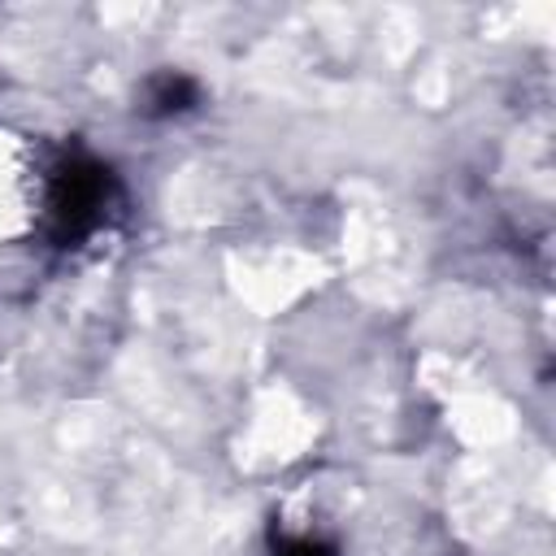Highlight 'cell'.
<instances>
[{"label":"cell","instance_id":"1","mask_svg":"<svg viewBox=\"0 0 556 556\" xmlns=\"http://www.w3.org/2000/svg\"><path fill=\"white\" fill-rule=\"evenodd\" d=\"M109 191H113V178H109V169L100 161L74 156L70 165H61L56 178H52V195H48L52 239L61 248H74L78 239H87L104 217Z\"/></svg>","mask_w":556,"mask_h":556},{"label":"cell","instance_id":"2","mask_svg":"<svg viewBox=\"0 0 556 556\" xmlns=\"http://www.w3.org/2000/svg\"><path fill=\"white\" fill-rule=\"evenodd\" d=\"M200 104V83L187 78V74H161L152 78V91H148V113L152 117H178V113H191Z\"/></svg>","mask_w":556,"mask_h":556},{"label":"cell","instance_id":"3","mask_svg":"<svg viewBox=\"0 0 556 556\" xmlns=\"http://www.w3.org/2000/svg\"><path fill=\"white\" fill-rule=\"evenodd\" d=\"M274 556H339V547L313 534H274Z\"/></svg>","mask_w":556,"mask_h":556}]
</instances>
